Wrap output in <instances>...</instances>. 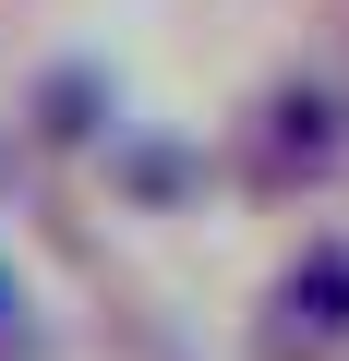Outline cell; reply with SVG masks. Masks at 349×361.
I'll return each mask as SVG.
<instances>
[{
	"label": "cell",
	"instance_id": "obj_4",
	"mask_svg": "<svg viewBox=\"0 0 349 361\" xmlns=\"http://www.w3.org/2000/svg\"><path fill=\"white\" fill-rule=\"evenodd\" d=\"M109 180H121V205H145V217L205 205V145H181V133H121V145H109Z\"/></svg>",
	"mask_w": 349,
	"mask_h": 361
},
{
	"label": "cell",
	"instance_id": "obj_5",
	"mask_svg": "<svg viewBox=\"0 0 349 361\" xmlns=\"http://www.w3.org/2000/svg\"><path fill=\"white\" fill-rule=\"evenodd\" d=\"M0 325H13V265H0Z\"/></svg>",
	"mask_w": 349,
	"mask_h": 361
},
{
	"label": "cell",
	"instance_id": "obj_1",
	"mask_svg": "<svg viewBox=\"0 0 349 361\" xmlns=\"http://www.w3.org/2000/svg\"><path fill=\"white\" fill-rule=\"evenodd\" d=\"M337 157H349V97L337 85L289 73V85L253 97V121H241V180L253 193H301V180H325Z\"/></svg>",
	"mask_w": 349,
	"mask_h": 361
},
{
	"label": "cell",
	"instance_id": "obj_3",
	"mask_svg": "<svg viewBox=\"0 0 349 361\" xmlns=\"http://www.w3.org/2000/svg\"><path fill=\"white\" fill-rule=\"evenodd\" d=\"M109 121H121V85H109V61H49V73L25 85V133H37L49 157H73V145H109Z\"/></svg>",
	"mask_w": 349,
	"mask_h": 361
},
{
	"label": "cell",
	"instance_id": "obj_2",
	"mask_svg": "<svg viewBox=\"0 0 349 361\" xmlns=\"http://www.w3.org/2000/svg\"><path fill=\"white\" fill-rule=\"evenodd\" d=\"M253 361H349V241H301L253 313Z\"/></svg>",
	"mask_w": 349,
	"mask_h": 361
}]
</instances>
